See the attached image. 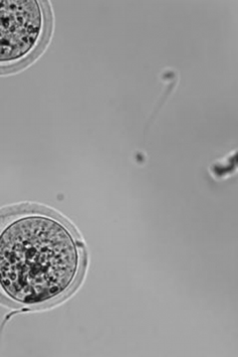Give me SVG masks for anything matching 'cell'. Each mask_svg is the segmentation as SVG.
I'll use <instances>...</instances> for the list:
<instances>
[{"mask_svg": "<svg viewBox=\"0 0 238 357\" xmlns=\"http://www.w3.org/2000/svg\"><path fill=\"white\" fill-rule=\"evenodd\" d=\"M87 254L74 227L40 208L0 215V302L22 310L49 308L79 287Z\"/></svg>", "mask_w": 238, "mask_h": 357, "instance_id": "cell-1", "label": "cell"}, {"mask_svg": "<svg viewBox=\"0 0 238 357\" xmlns=\"http://www.w3.org/2000/svg\"><path fill=\"white\" fill-rule=\"evenodd\" d=\"M47 18L36 0H0V69L26 61L44 38Z\"/></svg>", "mask_w": 238, "mask_h": 357, "instance_id": "cell-2", "label": "cell"}]
</instances>
